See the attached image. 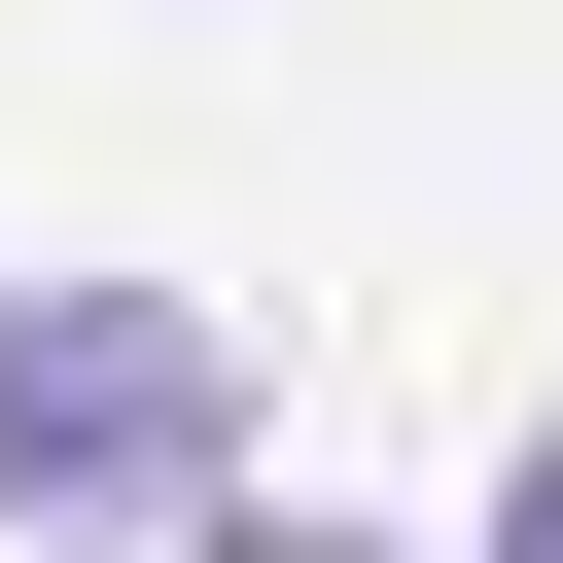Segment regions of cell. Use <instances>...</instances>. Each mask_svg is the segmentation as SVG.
<instances>
[{
  "mask_svg": "<svg viewBox=\"0 0 563 563\" xmlns=\"http://www.w3.org/2000/svg\"><path fill=\"white\" fill-rule=\"evenodd\" d=\"M457 563H563V422H528V457H493V528H457Z\"/></svg>",
  "mask_w": 563,
  "mask_h": 563,
  "instance_id": "obj_3",
  "label": "cell"
},
{
  "mask_svg": "<svg viewBox=\"0 0 563 563\" xmlns=\"http://www.w3.org/2000/svg\"><path fill=\"white\" fill-rule=\"evenodd\" d=\"M176 563H352V528H317V493H176Z\"/></svg>",
  "mask_w": 563,
  "mask_h": 563,
  "instance_id": "obj_2",
  "label": "cell"
},
{
  "mask_svg": "<svg viewBox=\"0 0 563 563\" xmlns=\"http://www.w3.org/2000/svg\"><path fill=\"white\" fill-rule=\"evenodd\" d=\"M176 493H246L211 282H0V528H176Z\"/></svg>",
  "mask_w": 563,
  "mask_h": 563,
  "instance_id": "obj_1",
  "label": "cell"
}]
</instances>
